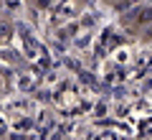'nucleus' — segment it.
I'll use <instances>...</instances> for the list:
<instances>
[{
	"label": "nucleus",
	"instance_id": "7ed1b4c3",
	"mask_svg": "<svg viewBox=\"0 0 152 140\" xmlns=\"http://www.w3.org/2000/svg\"><path fill=\"white\" fill-rule=\"evenodd\" d=\"M137 23H152V8H147V10H142V16L137 18Z\"/></svg>",
	"mask_w": 152,
	"mask_h": 140
},
{
	"label": "nucleus",
	"instance_id": "f257e3e1",
	"mask_svg": "<svg viewBox=\"0 0 152 140\" xmlns=\"http://www.w3.org/2000/svg\"><path fill=\"white\" fill-rule=\"evenodd\" d=\"M13 36V23L8 18H0V41H8Z\"/></svg>",
	"mask_w": 152,
	"mask_h": 140
},
{
	"label": "nucleus",
	"instance_id": "f03ea898",
	"mask_svg": "<svg viewBox=\"0 0 152 140\" xmlns=\"http://www.w3.org/2000/svg\"><path fill=\"white\" fill-rule=\"evenodd\" d=\"M51 3H53V0H31V5L36 8V10H46V8H51Z\"/></svg>",
	"mask_w": 152,
	"mask_h": 140
}]
</instances>
